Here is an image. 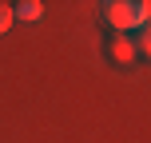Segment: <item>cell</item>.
<instances>
[{
	"label": "cell",
	"mask_w": 151,
	"mask_h": 143,
	"mask_svg": "<svg viewBox=\"0 0 151 143\" xmlns=\"http://www.w3.org/2000/svg\"><path fill=\"white\" fill-rule=\"evenodd\" d=\"M8 28H12V8L0 4V32H8Z\"/></svg>",
	"instance_id": "4"
},
{
	"label": "cell",
	"mask_w": 151,
	"mask_h": 143,
	"mask_svg": "<svg viewBox=\"0 0 151 143\" xmlns=\"http://www.w3.org/2000/svg\"><path fill=\"white\" fill-rule=\"evenodd\" d=\"M104 8V24H111L119 36H127L131 28H139V24H147V12H151V4L147 0H107V4H99Z\"/></svg>",
	"instance_id": "1"
},
{
	"label": "cell",
	"mask_w": 151,
	"mask_h": 143,
	"mask_svg": "<svg viewBox=\"0 0 151 143\" xmlns=\"http://www.w3.org/2000/svg\"><path fill=\"white\" fill-rule=\"evenodd\" d=\"M12 8V20H40V16H44V4H40V0H20V4H8Z\"/></svg>",
	"instance_id": "3"
},
{
	"label": "cell",
	"mask_w": 151,
	"mask_h": 143,
	"mask_svg": "<svg viewBox=\"0 0 151 143\" xmlns=\"http://www.w3.org/2000/svg\"><path fill=\"white\" fill-rule=\"evenodd\" d=\"M107 56H111L115 64H131V60H135V48H131L127 36H111V40H107Z\"/></svg>",
	"instance_id": "2"
}]
</instances>
